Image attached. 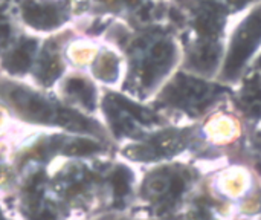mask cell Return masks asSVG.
Here are the masks:
<instances>
[{"label":"cell","instance_id":"obj_4","mask_svg":"<svg viewBox=\"0 0 261 220\" xmlns=\"http://www.w3.org/2000/svg\"><path fill=\"white\" fill-rule=\"evenodd\" d=\"M219 55L220 47L216 43H208L191 55V64L200 72H210L216 66Z\"/></svg>","mask_w":261,"mask_h":220},{"label":"cell","instance_id":"obj_9","mask_svg":"<svg viewBox=\"0 0 261 220\" xmlns=\"http://www.w3.org/2000/svg\"><path fill=\"white\" fill-rule=\"evenodd\" d=\"M128 184H130V172L125 168H119L113 175V188L118 196H124L128 191Z\"/></svg>","mask_w":261,"mask_h":220},{"label":"cell","instance_id":"obj_8","mask_svg":"<svg viewBox=\"0 0 261 220\" xmlns=\"http://www.w3.org/2000/svg\"><path fill=\"white\" fill-rule=\"evenodd\" d=\"M28 66H29V52L24 47L20 49V51H15L11 55L8 67L12 72H23V70L28 69Z\"/></svg>","mask_w":261,"mask_h":220},{"label":"cell","instance_id":"obj_5","mask_svg":"<svg viewBox=\"0 0 261 220\" xmlns=\"http://www.w3.org/2000/svg\"><path fill=\"white\" fill-rule=\"evenodd\" d=\"M24 18L40 28H52L58 23L57 11L52 8H43V6H32L28 5L24 8Z\"/></svg>","mask_w":261,"mask_h":220},{"label":"cell","instance_id":"obj_6","mask_svg":"<svg viewBox=\"0 0 261 220\" xmlns=\"http://www.w3.org/2000/svg\"><path fill=\"white\" fill-rule=\"evenodd\" d=\"M196 26L202 35H214L220 29V21L217 14H214L213 11H205L197 17Z\"/></svg>","mask_w":261,"mask_h":220},{"label":"cell","instance_id":"obj_14","mask_svg":"<svg viewBox=\"0 0 261 220\" xmlns=\"http://www.w3.org/2000/svg\"><path fill=\"white\" fill-rule=\"evenodd\" d=\"M258 67L261 69V57H260V60H258Z\"/></svg>","mask_w":261,"mask_h":220},{"label":"cell","instance_id":"obj_1","mask_svg":"<svg viewBox=\"0 0 261 220\" xmlns=\"http://www.w3.org/2000/svg\"><path fill=\"white\" fill-rule=\"evenodd\" d=\"M261 40V9L255 11L246 21L242 25L239 32L234 37L231 44L229 55L225 64V74L228 78L236 77V74L242 69L245 61L254 52Z\"/></svg>","mask_w":261,"mask_h":220},{"label":"cell","instance_id":"obj_12","mask_svg":"<svg viewBox=\"0 0 261 220\" xmlns=\"http://www.w3.org/2000/svg\"><path fill=\"white\" fill-rule=\"evenodd\" d=\"M170 188H171V194H173V196H179V194L184 191L185 184H184V181H182L179 176H176V178H173V179H171Z\"/></svg>","mask_w":261,"mask_h":220},{"label":"cell","instance_id":"obj_2","mask_svg":"<svg viewBox=\"0 0 261 220\" xmlns=\"http://www.w3.org/2000/svg\"><path fill=\"white\" fill-rule=\"evenodd\" d=\"M217 90L219 89H216V86L205 84L203 81L196 78L179 75L168 86L165 92V100L179 107L199 110L213 100L214 92Z\"/></svg>","mask_w":261,"mask_h":220},{"label":"cell","instance_id":"obj_13","mask_svg":"<svg viewBox=\"0 0 261 220\" xmlns=\"http://www.w3.org/2000/svg\"><path fill=\"white\" fill-rule=\"evenodd\" d=\"M125 2H127L128 5H136V3H138L139 0H125Z\"/></svg>","mask_w":261,"mask_h":220},{"label":"cell","instance_id":"obj_10","mask_svg":"<svg viewBox=\"0 0 261 220\" xmlns=\"http://www.w3.org/2000/svg\"><path fill=\"white\" fill-rule=\"evenodd\" d=\"M98 150V145L92 141H76L72 147V153H78V155H89Z\"/></svg>","mask_w":261,"mask_h":220},{"label":"cell","instance_id":"obj_11","mask_svg":"<svg viewBox=\"0 0 261 220\" xmlns=\"http://www.w3.org/2000/svg\"><path fill=\"white\" fill-rule=\"evenodd\" d=\"M102 66H104V70L101 72V78H106V80H112L115 75H116V60L113 57H106L104 61H102Z\"/></svg>","mask_w":261,"mask_h":220},{"label":"cell","instance_id":"obj_3","mask_svg":"<svg viewBox=\"0 0 261 220\" xmlns=\"http://www.w3.org/2000/svg\"><path fill=\"white\" fill-rule=\"evenodd\" d=\"M174 57V47L170 41H159L153 46L150 58L145 61L144 66V81L147 84H151L156 78L164 75L173 61Z\"/></svg>","mask_w":261,"mask_h":220},{"label":"cell","instance_id":"obj_7","mask_svg":"<svg viewBox=\"0 0 261 220\" xmlns=\"http://www.w3.org/2000/svg\"><path fill=\"white\" fill-rule=\"evenodd\" d=\"M118 103H119L127 112H130L136 119H139L141 123L148 124V123H151V121L154 119V115H153L151 112H148V110H145V109H142V107H139V106H136V104H133V103H130V101L118 100Z\"/></svg>","mask_w":261,"mask_h":220}]
</instances>
